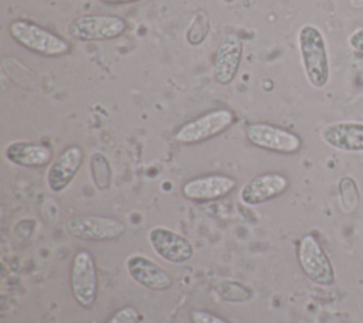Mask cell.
<instances>
[{"instance_id":"cell-1","label":"cell","mask_w":363,"mask_h":323,"mask_svg":"<svg viewBox=\"0 0 363 323\" xmlns=\"http://www.w3.org/2000/svg\"><path fill=\"white\" fill-rule=\"evenodd\" d=\"M301 65L308 84L322 89L330 78V64L323 33L313 24H303L296 35Z\"/></svg>"},{"instance_id":"cell-2","label":"cell","mask_w":363,"mask_h":323,"mask_svg":"<svg viewBox=\"0 0 363 323\" xmlns=\"http://www.w3.org/2000/svg\"><path fill=\"white\" fill-rule=\"evenodd\" d=\"M9 33L16 42L38 55L61 57L71 50L62 37L30 20H13Z\"/></svg>"},{"instance_id":"cell-3","label":"cell","mask_w":363,"mask_h":323,"mask_svg":"<svg viewBox=\"0 0 363 323\" xmlns=\"http://www.w3.org/2000/svg\"><path fill=\"white\" fill-rule=\"evenodd\" d=\"M69 286L75 302L84 309H92L98 299L99 280L95 258L89 251H78L71 262Z\"/></svg>"},{"instance_id":"cell-4","label":"cell","mask_w":363,"mask_h":323,"mask_svg":"<svg viewBox=\"0 0 363 323\" xmlns=\"http://www.w3.org/2000/svg\"><path fill=\"white\" fill-rule=\"evenodd\" d=\"M298 262L306 278L318 286H332L336 280L333 264L316 237L306 234L298 244Z\"/></svg>"},{"instance_id":"cell-5","label":"cell","mask_w":363,"mask_h":323,"mask_svg":"<svg viewBox=\"0 0 363 323\" xmlns=\"http://www.w3.org/2000/svg\"><path fill=\"white\" fill-rule=\"evenodd\" d=\"M234 113L225 108L206 112L196 119L182 125L174 133V140L182 144H196L206 142L227 130L234 123Z\"/></svg>"},{"instance_id":"cell-6","label":"cell","mask_w":363,"mask_h":323,"mask_svg":"<svg viewBox=\"0 0 363 323\" xmlns=\"http://www.w3.org/2000/svg\"><path fill=\"white\" fill-rule=\"evenodd\" d=\"M126 21L113 14H85L75 17L67 27L68 34L79 41L113 40L126 31Z\"/></svg>"},{"instance_id":"cell-7","label":"cell","mask_w":363,"mask_h":323,"mask_svg":"<svg viewBox=\"0 0 363 323\" xmlns=\"http://www.w3.org/2000/svg\"><path fill=\"white\" fill-rule=\"evenodd\" d=\"M245 137L257 147L282 154H294L302 147V139L296 133L265 122L248 123Z\"/></svg>"},{"instance_id":"cell-8","label":"cell","mask_w":363,"mask_h":323,"mask_svg":"<svg viewBox=\"0 0 363 323\" xmlns=\"http://www.w3.org/2000/svg\"><path fill=\"white\" fill-rule=\"evenodd\" d=\"M65 231L84 241H112L123 235L126 227L113 217L102 215H77L67 221Z\"/></svg>"},{"instance_id":"cell-9","label":"cell","mask_w":363,"mask_h":323,"mask_svg":"<svg viewBox=\"0 0 363 323\" xmlns=\"http://www.w3.org/2000/svg\"><path fill=\"white\" fill-rule=\"evenodd\" d=\"M147 241L153 252L166 262L184 264L193 256V245L182 234L166 228L153 227L147 232Z\"/></svg>"},{"instance_id":"cell-10","label":"cell","mask_w":363,"mask_h":323,"mask_svg":"<svg viewBox=\"0 0 363 323\" xmlns=\"http://www.w3.org/2000/svg\"><path fill=\"white\" fill-rule=\"evenodd\" d=\"M242 58V41L235 33L223 37L214 52L213 74L220 85H228L238 74Z\"/></svg>"},{"instance_id":"cell-11","label":"cell","mask_w":363,"mask_h":323,"mask_svg":"<svg viewBox=\"0 0 363 323\" xmlns=\"http://www.w3.org/2000/svg\"><path fill=\"white\" fill-rule=\"evenodd\" d=\"M320 140L339 152L363 153V122L339 120L325 125L319 132Z\"/></svg>"},{"instance_id":"cell-12","label":"cell","mask_w":363,"mask_h":323,"mask_svg":"<svg viewBox=\"0 0 363 323\" xmlns=\"http://www.w3.org/2000/svg\"><path fill=\"white\" fill-rule=\"evenodd\" d=\"M84 162V152L79 146L72 144L65 147L48 166L45 174L47 187L52 193L64 191L75 174L79 171Z\"/></svg>"},{"instance_id":"cell-13","label":"cell","mask_w":363,"mask_h":323,"mask_svg":"<svg viewBox=\"0 0 363 323\" xmlns=\"http://www.w3.org/2000/svg\"><path fill=\"white\" fill-rule=\"evenodd\" d=\"M288 187L289 180L286 176L277 171L262 173L241 187L240 200L245 205H259L284 194Z\"/></svg>"},{"instance_id":"cell-14","label":"cell","mask_w":363,"mask_h":323,"mask_svg":"<svg viewBox=\"0 0 363 323\" xmlns=\"http://www.w3.org/2000/svg\"><path fill=\"white\" fill-rule=\"evenodd\" d=\"M237 186L235 178L225 174H207L187 180L182 194L191 201H213L230 194Z\"/></svg>"},{"instance_id":"cell-15","label":"cell","mask_w":363,"mask_h":323,"mask_svg":"<svg viewBox=\"0 0 363 323\" xmlns=\"http://www.w3.org/2000/svg\"><path fill=\"white\" fill-rule=\"evenodd\" d=\"M125 268L132 280L146 289L166 290L172 286L170 275L155 261L145 255H129L126 258Z\"/></svg>"},{"instance_id":"cell-16","label":"cell","mask_w":363,"mask_h":323,"mask_svg":"<svg viewBox=\"0 0 363 323\" xmlns=\"http://www.w3.org/2000/svg\"><path fill=\"white\" fill-rule=\"evenodd\" d=\"M4 157L14 166L37 169L48 164L52 159V150L43 143L16 140L6 146Z\"/></svg>"},{"instance_id":"cell-17","label":"cell","mask_w":363,"mask_h":323,"mask_svg":"<svg viewBox=\"0 0 363 323\" xmlns=\"http://www.w3.org/2000/svg\"><path fill=\"white\" fill-rule=\"evenodd\" d=\"M339 197H340V207L345 212H353L359 205V188L354 180L349 176H345L339 180Z\"/></svg>"},{"instance_id":"cell-18","label":"cell","mask_w":363,"mask_h":323,"mask_svg":"<svg viewBox=\"0 0 363 323\" xmlns=\"http://www.w3.org/2000/svg\"><path fill=\"white\" fill-rule=\"evenodd\" d=\"M208 28H210V21H208L207 13L203 10H199L194 14V17L186 31L187 42L191 45H200L206 40Z\"/></svg>"},{"instance_id":"cell-19","label":"cell","mask_w":363,"mask_h":323,"mask_svg":"<svg viewBox=\"0 0 363 323\" xmlns=\"http://www.w3.org/2000/svg\"><path fill=\"white\" fill-rule=\"evenodd\" d=\"M140 313L135 306H125L116 310L105 323H139Z\"/></svg>"},{"instance_id":"cell-20","label":"cell","mask_w":363,"mask_h":323,"mask_svg":"<svg viewBox=\"0 0 363 323\" xmlns=\"http://www.w3.org/2000/svg\"><path fill=\"white\" fill-rule=\"evenodd\" d=\"M190 319H191V323H230L228 320H225L218 314H214L208 310H200V309L191 310Z\"/></svg>"},{"instance_id":"cell-21","label":"cell","mask_w":363,"mask_h":323,"mask_svg":"<svg viewBox=\"0 0 363 323\" xmlns=\"http://www.w3.org/2000/svg\"><path fill=\"white\" fill-rule=\"evenodd\" d=\"M347 44L353 51L363 54V27L350 33V35L347 37Z\"/></svg>"},{"instance_id":"cell-22","label":"cell","mask_w":363,"mask_h":323,"mask_svg":"<svg viewBox=\"0 0 363 323\" xmlns=\"http://www.w3.org/2000/svg\"><path fill=\"white\" fill-rule=\"evenodd\" d=\"M108 4H125V3H135V1H140V0H102Z\"/></svg>"},{"instance_id":"cell-23","label":"cell","mask_w":363,"mask_h":323,"mask_svg":"<svg viewBox=\"0 0 363 323\" xmlns=\"http://www.w3.org/2000/svg\"><path fill=\"white\" fill-rule=\"evenodd\" d=\"M223 1H224V3H227V4H230V3H233L234 0H223Z\"/></svg>"}]
</instances>
